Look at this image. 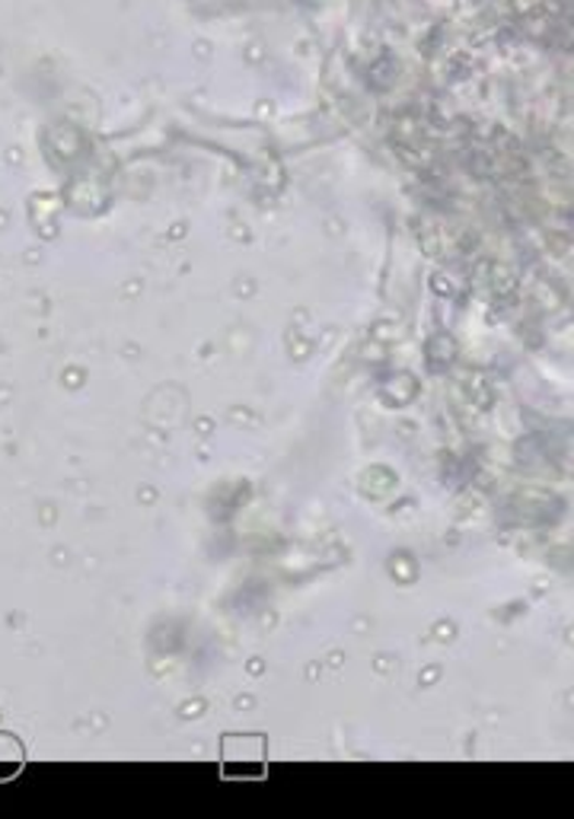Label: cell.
I'll return each instance as SVG.
<instances>
[{"mask_svg":"<svg viewBox=\"0 0 574 819\" xmlns=\"http://www.w3.org/2000/svg\"><path fill=\"white\" fill-rule=\"evenodd\" d=\"M240 765H250V775H262L265 772V743H262V737L252 740L250 752H240L237 737H227V743H223V772L237 778Z\"/></svg>","mask_w":574,"mask_h":819,"instance_id":"cell-1","label":"cell"},{"mask_svg":"<svg viewBox=\"0 0 574 819\" xmlns=\"http://www.w3.org/2000/svg\"><path fill=\"white\" fill-rule=\"evenodd\" d=\"M23 765H26V752L20 747V740L13 734H0V782L20 775Z\"/></svg>","mask_w":574,"mask_h":819,"instance_id":"cell-2","label":"cell"}]
</instances>
